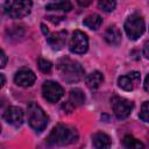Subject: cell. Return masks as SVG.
Wrapping results in <instances>:
<instances>
[{
    "instance_id": "6da1fadb",
    "label": "cell",
    "mask_w": 149,
    "mask_h": 149,
    "mask_svg": "<svg viewBox=\"0 0 149 149\" xmlns=\"http://www.w3.org/2000/svg\"><path fill=\"white\" fill-rule=\"evenodd\" d=\"M57 70L61 78L66 83H77L84 76V70L80 64L69 57H64L58 61Z\"/></svg>"
},
{
    "instance_id": "7a4b0ae2",
    "label": "cell",
    "mask_w": 149,
    "mask_h": 149,
    "mask_svg": "<svg viewBox=\"0 0 149 149\" xmlns=\"http://www.w3.org/2000/svg\"><path fill=\"white\" fill-rule=\"evenodd\" d=\"M78 132L76 128L66 125H57L49 134L47 142L52 146H66L77 142Z\"/></svg>"
},
{
    "instance_id": "3957f363",
    "label": "cell",
    "mask_w": 149,
    "mask_h": 149,
    "mask_svg": "<svg viewBox=\"0 0 149 149\" xmlns=\"http://www.w3.org/2000/svg\"><path fill=\"white\" fill-rule=\"evenodd\" d=\"M27 119L29 126L36 130L42 132L48 125V116L44 111L35 102H29L27 106Z\"/></svg>"
},
{
    "instance_id": "277c9868",
    "label": "cell",
    "mask_w": 149,
    "mask_h": 149,
    "mask_svg": "<svg viewBox=\"0 0 149 149\" xmlns=\"http://www.w3.org/2000/svg\"><path fill=\"white\" fill-rule=\"evenodd\" d=\"M31 7V0H6L3 12L12 19H21L30 13Z\"/></svg>"
},
{
    "instance_id": "5b68a950",
    "label": "cell",
    "mask_w": 149,
    "mask_h": 149,
    "mask_svg": "<svg viewBox=\"0 0 149 149\" xmlns=\"http://www.w3.org/2000/svg\"><path fill=\"white\" fill-rule=\"evenodd\" d=\"M144 20L137 14L130 15L125 22V30L130 40H137L144 33Z\"/></svg>"
},
{
    "instance_id": "8992f818",
    "label": "cell",
    "mask_w": 149,
    "mask_h": 149,
    "mask_svg": "<svg viewBox=\"0 0 149 149\" xmlns=\"http://www.w3.org/2000/svg\"><path fill=\"white\" fill-rule=\"evenodd\" d=\"M133 107L134 104L125 98H120V97L112 98V108L118 119H126L127 116H129Z\"/></svg>"
},
{
    "instance_id": "52a82bcc",
    "label": "cell",
    "mask_w": 149,
    "mask_h": 149,
    "mask_svg": "<svg viewBox=\"0 0 149 149\" xmlns=\"http://www.w3.org/2000/svg\"><path fill=\"white\" fill-rule=\"evenodd\" d=\"M43 98L49 102H57L64 94L63 87L55 81H45L42 86Z\"/></svg>"
},
{
    "instance_id": "ba28073f",
    "label": "cell",
    "mask_w": 149,
    "mask_h": 149,
    "mask_svg": "<svg viewBox=\"0 0 149 149\" xmlns=\"http://www.w3.org/2000/svg\"><path fill=\"white\" fill-rule=\"evenodd\" d=\"M70 50L74 54H84L87 51L88 48V38L86 34H84L80 30H76L72 34V37L70 40Z\"/></svg>"
},
{
    "instance_id": "9c48e42d",
    "label": "cell",
    "mask_w": 149,
    "mask_h": 149,
    "mask_svg": "<svg viewBox=\"0 0 149 149\" xmlns=\"http://www.w3.org/2000/svg\"><path fill=\"white\" fill-rule=\"evenodd\" d=\"M42 30L44 33V35L47 36V41L48 43L50 44V47L55 50H59L64 47L65 42H66V30H61V31H57V33H50L48 30V28L42 24Z\"/></svg>"
},
{
    "instance_id": "30bf717a",
    "label": "cell",
    "mask_w": 149,
    "mask_h": 149,
    "mask_svg": "<svg viewBox=\"0 0 149 149\" xmlns=\"http://www.w3.org/2000/svg\"><path fill=\"white\" fill-rule=\"evenodd\" d=\"M2 118L7 123H9L14 127H20L23 123L24 115H23V111L20 107L10 106L3 112Z\"/></svg>"
},
{
    "instance_id": "8fae6325",
    "label": "cell",
    "mask_w": 149,
    "mask_h": 149,
    "mask_svg": "<svg viewBox=\"0 0 149 149\" xmlns=\"http://www.w3.org/2000/svg\"><path fill=\"white\" fill-rule=\"evenodd\" d=\"M140 79H141L140 73L136 71H133V72H129V73L120 77L118 79V84L125 91H133L140 84Z\"/></svg>"
},
{
    "instance_id": "7c38bea8",
    "label": "cell",
    "mask_w": 149,
    "mask_h": 149,
    "mask_svg": "<svg viewBox=\"0 0 149 149\" xmlns=\"http://www.w3.org/2000/svg\"><path fill=\"white\" fill-rule=\"evenodd\" d=\"M35 80H36L35 73L28 69H22V70L17 71L14 77L15 84L21 87H29L35 83Z\"/></svg>"
},
{
    "instance_id": "4fadbf2b",
    "label": "cell",
    "mask_w": 149,
    "mask_h": 149,
    "mask_svg": "<svg viewBox=\"0 0 149 149\" xmlns=\"http://www.w3.org/2000/svg\"><path fill=\"white\" fill-rule=\"evenodd\" d=\"M84 102H85V95H84L83 91L80 88H73L70 91L69 100H68L66 105H64V108H66L68 112H71L74 107L81 106Z\"/></svg>"
},
{
    "instance_id": "5bb4252c",
    "label": "cell",
    "mask_w": 149,
    "mask_h": 149,
    "mask_svg": "<svg viewBox=\"0 0 149 149\" xmlns=\"http://www.w3.org/2000/svg\"><path fill=\"white\" fill-rule=\"evenodd\" d=\"M104 37H105V41L112 45H118L121 42V33L115 26L108 27L104 34Z\"/></svg>"
},
{
    "instance_id": "9a60e30c",
    "label": "cell",
    "mask_w": 149,
    "mask_h": 149,
    "mask_svg": "<svg viewBox=\"0 0 149 149\" xmlns=\"http://www.w3.org/2000/svg\"><path fill=\"white\" fill-rule=\"evenodd\" d=\"M102 81H104V76L99 71H93L90 74H87L85 78V83H86L87 87H90L92 90L99 87Z\"/></svg>"
},
{
    "instance_id": "2e32d148",
    "label": "cell",
    "mask_w": 149,
    "mask_h": 149,
    "mask_svg": "<svg viewBox=\"0 0 149 149\" xmlns=\"http://www.w3.org/2000/svg\"><path fill=\"white\" fill-rule=\"evenodd\" d=\"M48 10H64V12H69L72 8L71 1L70 0H52L51 2H49L45 7Z\"/></svg>"
},
{
    "instance_id": "e0dca14e",
    "label": "cell",
    "mask_w": 149,
    "mask_h": 149,
    "mask_svg": "<svg viewBox=\"0 0 149 149\" xmlns=\"http://www.w3.org/2000/svg\"><path fill=\"white\" fill-rule=\"evenodd\" d=\"M92 143L95 148H108L111 147V139L104 133H95L92 136Z\"/></svg>"
},
{
    "instance_id": "ac0fdd59",
    "label": "cell",
    "mask_w": 149,
    "mask_h": 149,
    "mask_svg": "<svg viewBox=\"0 0 149 149\" xmlns=\"http://www.w3.org/2000/svg\"><path fill=\"white\" fill-rule=\"evenodd\" d=\"M83 23H84L87 28H90V29H92V30H95V29H98V28L101 26L102 19H101V16L98 15V14H91V15H88V16H86V17L84 19Z\"/></svg>"
},
{
    "instance_id": "d6986e66",
    "label": "cell",
    "mask_w": 149,
    "mask_h": 149,
    "mask_svg": "<svg viewBox=\"0 0 149 149\" xmlns=\"http://www.w3.org/2000/svg\"><path fill=\"white\" fill-rule=\"evenodd\" d=\"M123 146L126 148H132V149H140V148H144V144L142 142H140L139 140H136L135 137L130 136V135H126L123 137L122 141Z\"/></svg>"
},
{
    "instance_id": "ffe728a7",
    "label": "cell",
    "mask_w": 149,
    "mask_h": 149,
    "mask_svg": "<svg viewBox=\"0 0 149 149\" xmlns=\"http://www.w3.org/2000/svg\"><path fill=\"white\" fill-rule=\"evenodd\" d=\"M98 6L104 12L109 13V12L114 10V8L116 6V2H115V0H98Z\"/></svg>"
},
{
    "instance_id": "44dd1931",
    "label": "cell",
    "mask_w": 149,
    "mask_h": 149,
    "mask_svg": "<svg viewBox=\"0 0 149 149\" xmlns=\"http://www.w3.org/2000/svg\"><path fill=\"white\" fill-rule=\"evenodd\" d=\"M140 119L144 122L149 123V101H146L142 104L141 106V111H140Z\"/></svg>"
},
{
    "instance_id": "7402d4cb",
    "label": "cell",
    "mask_w": 149,
    "mask_h": 149,
    "mask_svg": "<svg viewBox=\"0 0 149 149\" xmlns=\"http://www.w3.org/2000/svg\"><path fill=\"white\" fill-rule=\"evenodd\" d=\"M37 65H38V69H40L43 73H50L51 68H52V64H51L49 61L43 59V58H40V59H38Z\"/></svg>"
},
{
    "instance_id": "603a6c76",
    "label": "cell",
    "mask_w": 149,
    "mask_h": 149,
    "mask_svg": "<svg viewBox=\"0 0 149 149\" xmlns=\"http://www.w3.org/2000/svg\"><path fill=\"white\" fill-rule=\"evenodd\" d=\"M0 58H1L0 66H1V68H5L6 62H7V57H6V54H5V51H3V50H1V52H0Z\"/></svg>"
},
{
    "instance_id": "cb8c5ba5",
    "label": "cell",
    "mask_w": 149,
    "mask_h": 149,
    "mask_svg": "<svg viewBox=\"0 0 149 149\" xmlns=\"http://www.w3.org/2000/svg\"><path fill=\"white\" fill-rule=\"evenodd\" d=\"M143 55H144V57L147 59H149V41L146 42V44L143 47Z\"/></svg>"
},
{
    "instance_id": "d4e9b609",
    "label": "cell",
    "mask_w": 149,
    "mask_h": 149,
    "mask_svg": "<svg viewBox=\"0 0 149 149\" xmlns=\"http://www.w3.org/2000/svg\"><path fill=\"white\" fill-rule=\"evenodd\" d=\"M77 2H78L80 6L86 7V6H88V5L92 2V0H77Z\"/></svg>"
},
{
    "instance_id": "484cf974",
    "label": "cell",
    "mask_w": 149,
    "mask_h": 149,
    "mask_svg": "<svg viewBox=\"0 0 149 149\" xmlns=\"http://www.w3.org/2000/svg\"><path fill=\"white\" fill-rule=\"evenodd\" d=\"M144 90L149 93V74L146 77V80H144Z\"/></svg>"
},
{
    "instance_id": "4316f807",
    "label": "cell",
    "mask_w": 149,
    "mask_h": 149,
    "mask_svg": "<svg viewBox=\"0 0 149 149\" xmlns=\"http://www.w3.org/2000/svg\"><path fill=\"white\" fill-rule=\"evenodd\" d=\"M0 77H1V87H2V86L5 85V76L1 73V74H0Z\"/></svg>"
}]
</instances>
